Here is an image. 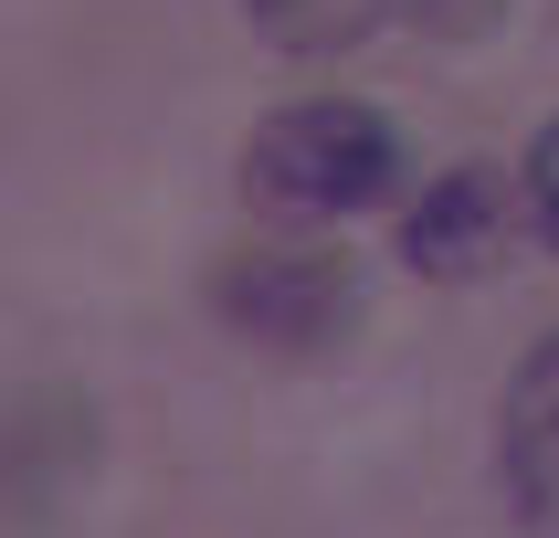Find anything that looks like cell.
<instances>
[{
	"label": "cell",
	"mask_w": 559,
	"mask_h": 538,
	"mask_svg": "<svg viewBox=\"0 0 559 538\" xmlns=\"http://www.w3.org/2000/svg\"><path fill=\"white\" fill-rule=\"evenodd\" d=\"M253 32L296 63H328V53H359L380 22H391V0H243Z\"/></svg>",
	"instance_id": "cell-5"
},
{
	"label": "cell",
	"mask_w": 559,
	"mask_h": 538,
	"mask_svg": "<svg viewBox=\"0 0 559 538\" xmlns=\"http://www.w3.org/2000/svg\"><path fill=\"white\" fill-rule=\"evenodd\" d=\"M518 190H528V222H538V243L559 253V117L528 138V158H518Z\"/></svg>",
	"instance_id": "cell-6"
},
{
	"label": "cell",
	"mask_w": 559,
	"mask_h": 538,
	"mask_svg": "<svg viewBox=\"0 0 559 538\" xmlns=\"http://www.w3.org/2000/svg\"><path fill=\"white\" fill-rule=\"evenodd\" d=\"M402 253H412V275H443V285L497 275V264H507V190L486 180V169H454L443 190L412 201Z\"/></svg>",
	"instance_id": "cell-4"
},
{
	"label": "cell",
	"mask_w": 559,
	"mask_h": 538,
	"mask_svg": "<svg viewBox=\"0 0 559 538\" xmlns=\"http://www.w3.org/2000/svg\"><path fill=\"white\" fill-rule=\"evenodd\" d=\"M412 11H423L433 32H486V22L507 11V0H412Z\"/></svg>",
	"instance_id": "cell-7"
},
{
	"label": "cell",
	"mask_w": 559,
	"mask_h": 538,
	"mask_svg": "<svg viewBox=\"0 0 559 538\" xmlns=\"http://www.w3.org/2000/svg\"><path fill=\"white\" fill-rule=\"evenodd\" d=\"M402 180V127L359 95H296L243 138V212L264 232L348 222Z\"/></svg>",
	"instance_id": "cell-1"
},
{
	"label": "cell",
	"mask_w": 559,
	"mask_h": 538,
	"mask_svg": "<svg viewBox=\"0 0 559 538\" xmlns=\"http://www.w3.org/2000/svg\"><path fill=\"white\" fill-rule=\"evenodd\" d=\"M222 316L264 348H317L359 316V285H348L338 253H307L296 232H264L222 264Z\"/></svg>",
	"instance_id": "cell-2"
},
{
	"label": "cell",
	"mask_w": 559,
	"mask_h": 538,
	"mask_svg": "<svg viewBox=\"0 0 559 538\" xmlns=\"http://www.w3.org/2000/svg\"><path fill=\"white\" fill-rule=\"evenodd\" d=\"M497 454H507V506H518V528L559 538V338L518 359V380H507V422H497Z\"/></svg>",
	"instance_id": "cell-3"
}]
</instances>
